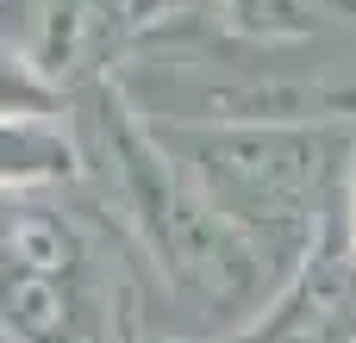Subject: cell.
Returning a JSON list of instances; mask_svg holds the SVG:
<instances>
[{
  "instance_id": "4",
  "label": "cell",
  "mask_w": 356,
  "mask_h": 343,
  "mask_svg": "<svg viewBox=\"0 0 356 343\" xmlns=\"http://www.w3.org/2000/svg\"><path fill=\"white\" fill-rule=\"evenodd\" d=\"M219 19L263 44H294L313 31V0H213Z\"/></svg>"
},
{
  "instance_id": "6",
  "label": "cell",
  "mask_w": 356,
  "mask_h": 343,
  "mask_svg": "<svg viewBox=\"0 0 356 343\" xmlns=\"http://www.w3.org/2000/svg\"><path fill=\"white\" fill-rule=\"evenodd\" d=\"M138 343H181V337H138Z\"/></svg>"
},
{
  "instance_id": "2",
  "label": "cell",
  "mask_w": 356,
  "mask_h": 343,
  "mask_svg": "<svg viewBox=\"0 0 356 343\" xmlns=\"http://www.w3.org/2000/svg\"><path fill=\"white\" fill-rule=\"evenodd\" d=\"M150 125V119H144ZM207 212L282 287L319 237L338 194L350 125H150Z\"/></svg>"
},
{
  "instance_id": "3",
  "label": "cell",
  "mask_w": 356,
  "mask_h": 343,
  "mask_svg": "<svg viewBox=\"0 0 356 343\" xmlns=\"http://www.w3.org/2000/svg\"><path fill=\"white\" fill-rule=\"evenodd\" d=\"M81 187V137L63 112H0V194Z\"/></svg>"
},
{
  "instance_id": "7",
  "label": "cell",
  "mask_w": 356,
  "mask_h": 343,
  "mask_svg": "<svg viewBox=\"0 0 356 343\" xmlns=\"http://www.w3.org/2000/svg\"><path fill=\"white\" fill-rule=\"evenodd\" d=\"M344 343H356V337H344Z\"/></svg>"
},
{
  "instance_id": "8",
  "label": "cell",
  "mask_w": 356,
  "mask_h": 343,
  "mask_svg": "<svg viewBox=\"0 0 356 343\" xmlns=\"http://www.w3.org/2000/svg\"><path fill=\"white\" fill-rule=\"evenodd\" d=\"M350 6H356V0H350Z\"/></svg>"
},
{
  "instance_id": "5",
  "label": "cell",
  "mask_w": 356,
  "mask_h": 343,
  "mask_svg": "<svg viewBox=\"0 0 356 343\" xmlns=\"http://www.w3.org/2000/svg\"><path fill=\"white\" fill-rule=\"evenodd\" d=\"M338 231H344V250H350V269H356V131L344 144V162H338Z\"/></svg>"
},
{
  "instance_id": "1",
  "label": "cell",
  "mask_w": 356,
  "mask_h": 343,
  "mask_svg": "<svg viewBox=\"0 0 356 343\" xmlns=\"http://www.w3.org/2000/svg\"><path fill=\"white\" fill-rule=\"evenodd\" d=\"M69 100H75L69 125L81 137V187L94 194L100 212H113V231L131 244V256L156 269L163 294L207 312L213 337L257 319L275 287L263 281L257 256L207 212V200L169 162L156 131L113 87V75L75 87Z\"/></svg>"
}]
</instances>
